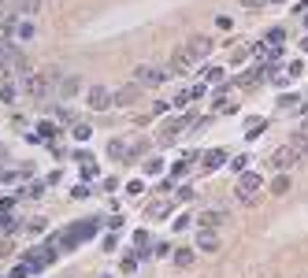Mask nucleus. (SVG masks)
Returning <instances> with one entry per match:
<instances>
[{
	"mask_svg": "<svg viewBox=\"0 0 308 278\" xmlns=\"http://www.w3.org/2000/svg\"><path fill=\"white\" fill-rule=\"evenodd\" d=\"M134 82H141L145 89H156V85L167 82V71L163 67H152V63H141V67L134 71Z\"/></svg>",
	"mask_w": 308,
	"mask_h": 278,
	"instance_id": "nucleus-1",
	"label": "nucleus"
},
{
	"mask_svg": "<svg viewBox=\"0 0 308 278\" xmlns=\"http://www.w3.org/2000/svg\"><path fill=\"white\" fill-rule=\"evenodd\" d=\"M260 185H264V178H260L256 171H245L238 178V200H245V204H253V197L260 193Z\"/></svg>",
	"mask_w": 308,
	"mask_h": 278,
	"instance_id": "nucleus-2",
	"label": "nucleus"
},
{
	"mask_svg": "<svg viewBox=\"0 0 308 278\" xmlns=\"http://www.w3.org/2000/svg\"><path fill=\"white\" fill-rule=\"evenodd\" d=\"M294 163H301V156H297L294 145H282V148L271 152V167H275V171H290Z\"/></svg>",
	"mask_w": 308,
	"mask_h": 278,
	"instance_id": "nucleus-3",
	"label": "nucleus"
},
{
	"mask_svg": "<svg viewBox=\"0 0 308 278\" xmlns=\"http://www.w3.org/2000/svg\"><path fill=\"white\" fill-rule=\"evenodd\" d=\"M190 122H193L190 115H175V119H167V122H163V130H160V145H171L175 137L190 126Z\"/></svg>",
	"mask_w": 308,
	"mask_h": 278,
	"instance_id": "nucleus-4",
	"label": "nucleus"
},
{
	"mask_svg": "<svg viewBox=\"0 0 308 278\" xmlns=\"http://www.w3.org/2000/svg\"><path fill=\"white\" fill-rule=\"evenodd\" d=\"M141 82H130V85H122V89H115L112 93V104L115 108H130V104H137V97H141Z\"/></svg>",
	"mask_w": 308,
	"mask_h": 278,
	"instance_id": "nucleus-5",
	"label": "nucleus"
},
{
	"mask_svg": "<svg viewBox=\"0 0 308 278\" xmlns=\"http://www.w3.org/2000/svg\"><path fill=\"white\" fill-rule=\"evenodd\" d=\"M49 82H52V74H26L23 93L26 97H45V93H49Z\"/></svg>",
	"mask_w": 308,
	"mask_h": 278,
	"instance_id": "nucleus-6",
	"label": "nucleus"
},
{
	"mask_svg": "<svg viewBox=\"0 0 308 278\" xmlns=\"http://www.w3.org/2000/svg\"><path fill=\"white\" fill-rule=\"evenodd\" d=\"M86 100H89V108H93V112H104L108 104H112V89L108 85H89V93H86Z\"/></svg>",
	"mask_w": 308,
	"mask_h": 278,
	"instance_id": "nucleus-7",
	"label": "nucleus"
},
{
	"mask_svg": "<svg viewBox=\"0 0 308 278\" xmlns=\"http://www.w3.org/2000/svg\"><path fill=\"white\" fill-rule=\"evenodd\" d=\"M193 63H197V59H193L190 45H186V49H175V52H171V63H167V67H171L175 74H186V71H190Z\"/></svg>",
	"mask_w": 308,
	"mask_h": 278,
	"instance_id": "nucleus-8",
	"label": "nucleus"
},
{
	"mask_svg": "<svg viewBox=\"0 0 308 278\" xmlns=\"http://www.w3.org/2000/svg\"><path fill=\"white\" fill-rule=\"evenodd\" d=\"M227 223H230L227 211H201V215H197V226H201V230H219Z\"/></svg>",
	"mask_w": 308,
	"mask_h": 278,
	"instance_id": "nucleus-9",
	"label": "nucleus"
},
{
	"mask_svg": "<svg viewBox=\"0 0 308 278\" xmlns=\"http://www.w3.org/2000/svg\"><path fill=\"white\" fill-rule=\"evenodd\" d=\"M52 256H56V245H49V249H37V252H30V271H41L45 264H52Z\"/></svg>",
	"mask_w": 308,
	"mask_h": 278,
	"instance_id": "nucleus-10",
	"label": "nucleus"
},
{
	"mask_svg": "<svg viewBox=\"0 0 308 278\" xmlns=\"http://www.w3.org/2000/svg\"><path fill=\"white\" fill-rule=\"evenodd\" d=\"M201 163H204V171H219V167L227 163V152H223V148H212V152H204Z\"/></svg>",
	"mask_w": 308,
	"mask_h": 278,
	"instance_id": "nucleus-11",
	"label": "nucleus"
},
{
	"mask_svg": "<svg viewBox=\"0 0 308 278\" xmlns=\"http://www.w3.org/2000/svg\"><path fill=\"white\" fill-rule=\"evenodd\" d=\"M190 52H193V59H204V56L212 52V41H208V37H201V34L190 37Z\"/></svg>",
	"mask_w": 308,
	"mask_h": 278,
	"instance_id": "nucleus-12",
	"label": "nucleus"
},
{
	"mask_svg": "<svg viewBox=\"0 0 308 278\" xmlns=\"http://www.w3.org/2000/svg\"><path fill=\"white\" fill-rule=\"evenodd\" d=\"M197 249H204V252H215V249H219V238H215L212 230H201V234H197Z\"/></svg>",
	"mask_w": 308,
	"mask_h": 278,
	"instance_id": "nucleus-13",
	"label": "nucleus"
},
{
	"mask_svg": "<svg viewBox=\"0 0 308 278\" xmlns=\"http://www.w3.org/2000/svg\"><path fill=\"white\" fill-rule=\"evenodd\" d=\"M171 264L186 271V267H193V264H197V256H193V249H175V260H171Z\"/></svg>",
	"mask_w": 308,
	"mask_h": 278,
	"instance_id": "nucleus-14",
	"label": "nucleus"
},
{
	"mask_svg": "<svg viewBox=\"0 0 308 278\" xmlns=\"http://www.w3.org/2000/svg\"><path fill=\"white\" fill-rule=\"evenodd\" d=\"M271 193H275V197H282V193H290V175H286V171H282L279 178H275V182H271Z\"/></svg>",
	"mask_w": 308,
	"mask_h": 278,
	"instance_id": "nucleus-15",
	"label": "nucleus"
},
{
	"mask_svg": "<svg viewBox=\"0 0 308 278\" xmlns=\"http://www.w3.org/2000/svg\"><path fill=\"white\" fill-rule=\"evenodd\" d=\"M78 93V78H59V97H74Z\"/></svg>",
	"mask_w": 308,
	"mask_h": 278,
	"instance_id": "nucleus-16",
	"label": "nucleus"
},
{
	"mask_svg": "<svg viewBox=\"0 0 308 278\" xmlns=\"http://www.w3.org/2000/svg\"><path fill=\"white\" fill-rule=\"evenodd\" d=\"M37 8H41V0H15V11H19V15H30Z\"/></svg>",
	"mask_w": 308,
	"mask_h": 278,
	"instance_id": "nucleus-17",
	"label": "nucleus"
},
{
	"mask_svg": "<svg viewBox=\"0 0 308 278\" xmlns=\"http://www.w3.org/2000/svg\"><path fill=\"white\" fill-rule=\"evenodd\" d=\"M15 37L30 41V37H34V23H15Z\"/></svg>",
	"mask_w": 308,
	"mask_h": 278,
	"instance_id": "nucleus-18",
	"label": "nucleus"
},
{
	"mask_svg": "<svg viewBox=\"0 0 308 278\" xmlns=\"http://www.w3.org/2000/svg\"><path fill=\"white\" fill-rule=\"evenodd\" d=\"M245 56H249V49H241V45H230V63H245Z\"/></svg>",
	"mask_w": 308,
	"mask_h": 278,
	"instance_id": "nucleus-19",
	"label": "nucleus"
},
{
	"mask_svg": "<svg viewBox=\"0 0 308 278\" xmlns=\"http://www.w3.org/2000/svg\"><path fill=\"white\" fill-rule=\"evenodd\" d=\"M89 134H93L89 122H74V137H78V141H89Z\"/></svg>",
	"mask_w": 308,
	"mask_h": 278,
	"instance_id": "nucleus-20",
	"label": "nucleus"
},
{
	"mask_svg": "<svg viewBox=\"0 0 308 278\" xmlns=\"http://www.w3.org/2000/svg\"><path fill=\"white\" fill-rule=\"evenodd\" d=\"M97 175V163H93V156H82V178H93Z\"/></svg>",
	"mask_w": 308,
	"mask_h": 278,
	"instance_id": "nucleus-21",
	"label": "nucleus"
},
{
	"mask_svg": "<svg viewBox=\"0 0 308 278\" xmlns=\"http://www.w3.org/2000/svg\"><path fill=\"white\" fill-rule=\"evenodd\" d=\"M167 211H171V204H152V208H149V215H152V219H163Z\"/></svg>",
	"mask_w": 308,
	"mask_h": 278,
	"instance_id": "nucleus-22",
	"label": "nucleus"
},
{
	"mask_svg": "<svg viewBox=\"0 0 308 278\" xmlns=\"http://www.w3.org/2000/svg\"><path fill=\"white\" fill-rule=\"evenodd\" d=\"M204 78H208V82H223V71H219V67H208Z\"/></svg>",
	"mask_w": 308,
	"mask_h": 278,
	"instance_id": "nucleus-23",
	"label": "nucleus"
},
{
	"mask_svg": "<svg viewBox=\"0 0 308 278\" xmlns=\"http://www.w3.org/2000/svg\"><path fill=\"white\" fill-rule=\"evenodd\" d=\"M56 115H59V122H71V126H74V112H71V108H59Z\"/></svg>",
	"mask_w": 308,
	"mask_h": 278,
	"instance_id": "nucleus-24",
	"label": "nucleus"
},
{
	"mask_svg": "<svg viewBox=\"0 0 308 278\" xmlns=\"http://www.w3.org/2000/svg\"><path fill=\"white\" fill-rule=\"evenodd\" d=\"M134 267H137V256H127V260H122V271H127V274H134Z\"/></svg>",
	"mask_w": 308,
	"mask_h": 278,
	"instance_id": "nucleus-25",
	"label": "nucleus"
},
{
	"mask_svg": "<svg viewBox=\"0 0 308 278\" xmlns=\"http://www.w3.org/2000/svg\"><path fill=\"white\" fill-rule=\"evenodd\" d=\"M279 108H297V97H290V93H286V97H279Z\"/></svg>",
	"mask_w": 308,
	"mask_h": 278,
	"instance_id": "nucleus-26",
	"label": "nucleus"
},
{
	"mask_svg": "<svg viewBox=\"0 0 308 278\" xmlns=\"http://www.w3.org/2000/svg\"><path fill=\"white\" fill-rule=\"evenodd\" d=\"M215 112H230V97H219V100H215Z\"/></svg>",
	"mask_w": 308,
	"mask_h": 278,
	"instance_id": "nucleus-27",
	"label": "nucleus"
},
{
	"mask_svg": "<svg viewBox=\"0 0 308 278\" xmlns=\"http://www.w3.org/2000/svg\"><path fill=\"white\" fill-rule=\"evenodd\" d=\"M11 252V241H0V256H8Z\"/></svg>",
	"mask_w": 308,
	"mask_h": 278,
	"instance_id": "nucleus-28",
	"label": "nucleus"
},
{
	"mask_svg": "<svg viewBox=\"0 0 308 278\" xmlns=\"http://www.w3.org/2000/svg\"><path fill=\"white\" fill-rule=\"evenodd\" d=\"M301 134H304V137H308V115H304V122H301Z\"/></svg>",
	"mask_w": 308,
	"mask_h": 278,
	"instance_id": "nucleus-29",
	"label": "nucleus"
},
{
	"mask_svg": "<svg viewBox=\"0 0 308 278\" xmlns=\"http://www.w3.org/2000/svg\"><path fill=\"white\" fill-rule=\"evenodd\" d=\"M264 4H286V0H264Z\"/></svg>",
	"mask_w": 308,
	"mask_h": 278,
	"instance_id": "nucleus-30",
	"label": "nucleus"
},
{
	"mask_svg": "<svg viewBox=\"0 0 308 278\" xmlns=\"http://www.w3.org/2000/svg\"><path fill=\"white\" fill-rule=\"evenodd\" d=\"M0 11H4V0H0Z\"/></svg>",
	"mask_w": 308,
	"mask_h": 278,
	"instance_id": "nucleus-31",
	"label": "nucleus"
},
{
	"mask_svg": "<svg viewBox=\"0 0 308 278\" xmlns=\"http://www.w3.org/2000/svg\"><path fill=\"white\" fill-rule=\"evenodd\" d=\"M304 26H308V15H304Z\"/></svg>",
	"mask_w": 308,
	"mask_h": 278,
	"instance_id": "nucleus-32",
	"label": "nucleus"
}]
</instances>
